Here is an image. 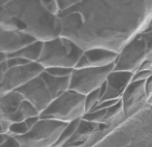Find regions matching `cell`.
I'll list each match as a JSON object with an SVG mask.
<instances>
[{"mask_svg": "<svg viewBox=\"0 0 152 147\" xmlns=\"http://www.w3.org/2000/svg\"><path fill=\"white\" fill-rule=\"evenodd\" d=\"M84 50L70 39L59 36L43 42L42 52L38 63L44 68H75Z\"/></svg>", "mask_w": 152, "mask_h": 147, "instance_id": "1", "label": "cell"}, {"mask_svg": "<svg viewBox=\"0 0 152 147\" xmlns=\"http://www.w3.org/2000/svg\"><path fill=\"white\" fill-rule=\"evenodd\" d=\"M85 112V95L69 89L61 96L54 98L41 112L40 117L68 123L70 121L82 119Z\"/></svg>", "mask_w": 152, "mask_h": 147, "instance_id": "2", "label": "cell"}, {"mask_svg": "<svg viewBox=\"0 0 152 147\" xmlns=\"http://www.w3.org/2000/svg\"><path fill=\"white\" fill-rule=\"evenodd\" d=\"M66 124V122L40 117L38 122L25 134L16 137L20 147L55 146Z\"/></svg>", "mask_w": 152, "mask_h": 147, "instance_id": "3", "label": "cell"}, {"mask_svg": "<svg viewBox=\"0 0 152 147\" xmlns=\"http://www.w3.org/2000/svg\"><path fill=\"white\" fill-rule=\"evenodd\" d=\"M114 67L115 63L104 67L73 68L70 76V90L86 95L102 88Z\"/></svg>", "mask_w": 152, "mask_h": 147, "instance_id": "4", "label": "cell"}, {"mask_svg": "<svg viewBox=\"0 0 152 147\" xmlns=\"http://www.w3.org/2000/svg\"><path fill=\"white\" fill-rule=\"evenodd\" d=\"M148 37L146 30H142L119 52L114 71H136L147 60Z\"/></svg>", "mask_w": 152, "mask_h": 147, "instance_id": "5", "label": "cell"}, {"mask_svg": "<svg viewBox=\"0 0 152 147\" xmlns=\"http://www.w3.org/2000/svg\"><path fill=\"white\" fill-rule=\"evenodd\" d=\"M15 91H18V93L23 95L24 100L30 102L40 114L53 101L52 95L44 82V80L42 79L41 74L18 89H16Z\"/></svg>", "mask_w": 152, "mask_h": 147, "instance_id": "6", "label": "cell"}, {"mask_svg": "<svg viewBox=\"0 0 152 147\" xmlns=\"http://www.w3.org/2000/svg\"><path fill=\"white\" fill-rule=\"evenodd\" d=\"M146 81L147 80L132 81L125 89L121 101H122L123 112L126 118L132 117L133 115L140 112L148 103Z\"/></svg>", "mask_w": 152, "mask_h": 147, "instance_id": "7", "label": "cell"}, {"mask_svg": "<svg viewBox=\"0 0 152 147\" xmlns=\"http://www.w3.org/2000/svg\"><path fill=\"white\" fill-rule=\"evenodd\" d=\"M135 71H113L110 73L106 82L102 87V101L114 100L121 98L127 88V85L132 82Z\"/></svg>", "mask_w": 152, "mask_h": 147, "instance_id": "8", "label": "cell"}, {"mask_svg": "<svg viewBox=\"0 0 152 147\" xmlns=\"http://www.w3.org/2000/svg\"><path fill=\"white\" fill-rule=\"evenodd\" d=\"M118 55H119V53L107 50V49H102V48H94V49L84 50L75 68L108 66V65L114 64L117 62Z\"/></svg>", "mask_w": 152, "mask_h": 147, "instance_id": "9", "label": "cell"}, {"mask_svg": "<svg viewBox=\"0 0 152 147\" xmlns=\"http://www.w3.org/2000/svg\"><path fill=\"white\" fill-rule=\"evenodd\" d=\"M23 100V95L18 91L0 96V124L6 133L11 123L16 122V112Z\"/></svg>", "mask_w": 152, "mask_h": 147, "instance_id": "10", "label": "cell"}, {"mask_svg": "<svg viewBox=\"0 0 152 147\" xmlns=\"http://www.w3.org/2000/svg\"><path fill=\"white\" fill-rule=\"evenodd\" d=\"M41 77L47 85L53 100L61 96L63 93L70 89V76L69 77H55L52 76L47 71H42Z\"/></svg>", "mask_w": 152, "mask_h": 147, "instance_id": "11", "label": "cell"}, {"mask_svg": "<svg viewBox=\"0 0 152 147\" xmlns=\"http://www.w3.org/2000/svg\"><path fill=\"white\" fill-rule=\"evenodd\" d=\"M42 47H43V42L36 40L35 42L28 44L25 48H23L22 50L18 52L11 54L10 56H16V57H22V59L26 60L28 62H38V60L40 59L41 52H42Z\"/></svg>", "mask_w": 152, "mask_h": 147, "instance_id": "12", "label": "cell"}, {"mask_svg": "<svg viewBox=\"0 0 152 147\" xmlns=\"http://www.w3.org/2000/svg\"><path fill=\"white\" fill-rule=\"evenodd\" d=\"M35 116H40V112L37 110L35 106L30 102L26 100H23L16 112V122L18 121H24L25 119L29 117H35Z\"/></svg>", "mask_w": 152, "mask_h": 147, "instance_id": "13", "label": "cell"}, {"mask_svg": "<svg viewBox=\"0 0 152 147\" xmlns=\"http://www.w3.org/2000/svg\"><path fill=\"white\" fill-rule=\"evenodd\" d=\"M80 120H81V119H79V120H73L66 124V126L64 128V130H63V132H61V137H59V140L57 141V143H56V145H55L56 147H61L63 145L66 144V143L70 140V137L75 134V132H76V130L78 129Z\"/></svg>", "mask_w": 152, "mask_h": 147, "instance_id": "14", "label": "cell"}, {"mask_svg": "<svg viewBox=\"0 0 152 147\" xmlns=\"http://www.w3.org/2000/svg\"><path fill=\"white\" fill-rule=\"evenodd\" d=\"M102 88L97 89L95 91L88 93V94L85 95V106H86V112L93 109L97 104L100 102V98H102Z\"/></svg>", "mask_w": 152, "mask_h": 147, "instance_id": "15", "label": "cell"}, {"mask_svg": "<svg viewBox=\"0 0 152 147\" xmlns=\"http://www.w3.org/2000/svg\"><path fill=\"white\" fill-rule=\"evenodd\" d=\"M28 128H27L26 123L24 121H18V122H13L11 123V126H9L8 129V132L7 134H10V135H14V136H20L23 135L28 131Z\"/></svg>", "mask_w": 152, "mask_h": 147, "instance_id": "16", "label": "cell"}, {"mask_svg": "<svg viewBox=\"0 0 152 147\" xmlns=\"http://www.w3.org/2000/svg\"><path fill=\"white\" fill-rule=\"evenodd\" d=\"M105 115L106 110H90V112H85L82 119L91 121V122H95V123H102Z\"/></svg>", "mask_w": 152, "mask_h": 147, "instance_id": "17", "label": "cell"}, {"mask_svg": "<svg viewBox=\"0 0 152 147\" xmlns=\"http://www.w3.org/2000/svg\"><path fill=\"white\" fill-rule=\"evenodd\" d=\"M73 68H67V67H50L44 69L48 74H50L52 76L55 77H69L72 74Z\"/></svg>", "mask_w": 152, "mask_h": 147, "instance_id": "18", "label": "cell"}, {"mask_svg": "<svg viewBox=\"0 0 152 147\" xmlns=\"http://www.w3.org/2000/svg\"><path fill=\"white\" fill-rule=\"evenodd\" d=\"M0 147H20V144L16 136L8 134L4 141L0 144Z\"/></svg>", "mask_w": 152, "mask_h": 147, "instance_id": "19", "label": "cell"}, {"mask_svg": "<svg viewBox=\"0 0 152 147\" xmlns=\"http://www.w3.org/2000/svg\"><path fill=\"white\" fill-rule=\"evenodd\" d=\"M152 76V71H136L134 73L132 81H141V80H148Z\"/></svg>", "mask_w": 152, "mask_h": 147, "instance_id": "20", "label": "cell"}, {"mask_svg": "<svg viewBox=\"0 0 152 147\" xmlns=\"http://www.w3.org/2000/svg\"><path fill=\"white\" fill-rule=\"evenodd\" d=\"M39 119H40V116H35V117H29V118H27V119H25V120H24V122L26 123L27 128H28V129H30V128H32V126L38 122Z\"/></svg>", "mask_w": 152, "mask_h": 147, "instance_id": "21", "label": "cell"}, {"mask_svg": "<svg viewBox=\"0 0 152 147\" xmlns=\"http://www.w3.org/2000/svg\"><path fill=\"white\" fill-rule=\"evenodd\" d=\"M146 91H147V96L148 98L152 96V76L146 81Z\"/></svg>", "mask_w": 152, "mask_h": 147, "instance_id": "22", "label": "cell"}, {"mask_svg": "<svg viewBox=\"0 0 152 147\" xmlns=\"http://www.w3.org/2000/svg\"><path fill=\"white\" fill-rule=\"evenodd\" d=\"M137 71H152V61H145Z\"/></svg>", "mask_w": 152, "mask_h": 147, "instance_id": "23", "label": "cell"}, {"mask_svg": "<svg viewBox=\"0 0 152 147\" xmlns=\"http://www.w3.org/2000/svg\"><path fill=\"white\" fill-rule=\"evenodd\" d=\"M7 135H8L7 133H0V144H1V143L4 141V138L7 137Z\"/></svg>", "mask_w": 152, "mask_h": 147, "instance_id": "24", "label": "cell"}, {"mask_svg": "<svg viewBox=\"0 0 152 147\" xmlns=\"http://www.w3.org/2000/svg\"><path fill=\"white\" fill-rule=\"evenodd\" d=\"M0 133H6L4 132V130H3V128L1 126V124H0Z\"/></svg>", "mask_w": 152, "mask_h": 147, "instance_id": "25", "label": "cell"}, {"mask_svg": "<svg viewBox=\"0 0 152 147\" xmlns=\"http://www.w3.org/2000/svg\"><path fill=\"white\" fill-rule=\"evenodd\" d=\"M150 26H152V21H151V25H150Z\"/></svg>", "mask_w": 152, "mask_h": 147, "instance_id": "26", "label": "cell"}, {"mask_svg": "<svg viewBox=\"0 0 152 147\" xmlns=\"http://www.w3.org/2000/svg\"><path fill=\"white\" fill-rule=\"evenodd\" d=\"M51 147H56V146H51Z\"/></svg>", "mask_w": 152, "mask_h": 147, "instance_id": "27", "label": "cell"}]
</instances>
